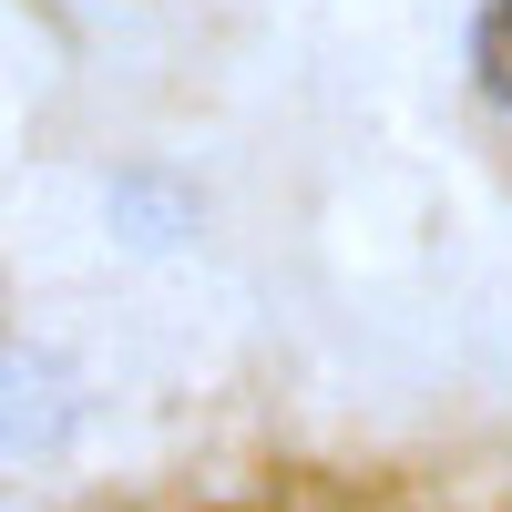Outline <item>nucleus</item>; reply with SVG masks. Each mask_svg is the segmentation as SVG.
<instances>
[{"instance_id":"f257e3e1","label":"nucleus","mask_w":512,"mask_h":512,"mask_svg":"<svg viewBox=\"0 0 512 512\" xmlns=\"http://www.w3.org/2000/svg\"><path fill=\"white\" fill-rule=\"evenodd\" d=\"M472 82H482L492 113H512V0H482L472 11Z\"/></svg>"}]
</instances>
